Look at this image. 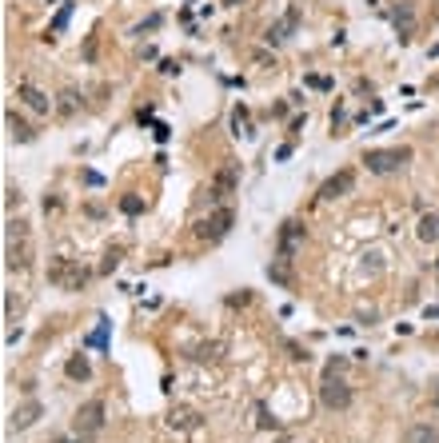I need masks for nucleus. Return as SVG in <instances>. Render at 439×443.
<instances>
[{
	"label": "nucleus",
	"mask_w": 439,
	"mask_h": 443,
	"mask_svg": "<svg viewBox=\"0 0 439 443\" xmlns=\"http://www.w3.org/2000/svg\"><path fill=\"white\" fill-rule=\"evenodd\" d=\"M120 212H124V216H140V212H144V200H140V196H120Z\"/></svg>",
	"instance_id": "a878e982"
},
{
	"label": "nucleus",
	"mask_w": 439,
	"mask_h": 443,
	"mask_svg": "<svg viewBox=\"0 0 439 443\" xmlns=\"http://www.w3.org/2000/svg\"><path fill=\"white\" fill-rule=\"evenodd\" d=\"M232 136H248V140L256 136V132H252V120H248V108H244V104H236V108H232Z\"/></svg>",
	"instance_id": "4be33fe9"
},
{
	"label": "nucleus",
	"mask_w": 439,
	"mask_h": 443,
	"mask_svg": "<svg viewBox=\"0 0 439 443\" xmlns=\"http://www.w3.org/2000/svg\"><path fill=\"white\" fill-rule=\"evenodd\" d=\"M224 4H244V0H224Z\"/></svg>",
	"instance_id": "e433bc0d"
},
{
	"label": "nucleus",
	"mask_w": 439,
	"mask_h": 443,
	"mask_svg": "<svg viewBox=\"0 0 439 443\" xmlns=\"http://www.w3.org/2000/svg\"><path fill=\"white\" fill-rule=\"evenodd\" d=\"M4 120H8V136H12L17 144H33V140H36V132H33L28 124H24V120H20V116H17L12 108H8V116H4Z\"/></svg>",
	"instance_id": "2eb2a0df"
},
{
	"label": "nucleus",
	"mask_w": 439,
	"mask_h": 443,
	"mask_svg": "<svg viewBox=\"0 0 439 443\" xmlns=\"http://www.w3.org/2000/svg\"><path fill=\"white\" fill-rule=\"evenodd\" d=\"M411 28H415V12H411V4H399L395 8V32H399V40H411Z\"/></svg>",
	"instance_id": "6ab92c4d"
},
{
	"label": "nucleus",
	"mask_w": 439,
	"mask_h": 443,
	"mask_svg": "<svg viewBox=\"0 0 439 443\" xmlns=\"http://www.w3.org/2000/svg\"><path fill=\"white\" fill-rule=\"evenodd\" d=\"M268 280L279 287H292V264H288V260H272V264H268Z\"/></svg>",
	"instance_id": "412c9836"
},
{
	"label": "nucleus",
	"mask_w": 439,
	"mask_h": 443,
	"mask_svg": "<svg viewBox=\"0 0 439 443\" xmlns=\"http://www.w3.org/2000/svg\"><path fill=\"white\" fill-rule=\"evenodd\" d=\"M320 403H324L327 412H347L352 403H356V392H352V383L343 380L336 364H327L324 380H320Z\"/></svg>",
	"instance_id": "f03ea898"
},
{
	"label": "nucleus",
	"mask_w": 439,
	"mask_h": 443,
	"mask_svg": "<svg viewBox=\"0 0 439 443\" xmlns=\"http://www.w3.org/2000/svg\"><path fill=\"white\" fill-rule=\"evenodd\" d=\"M8 260H4V268L8 271H28V264H33V260H28V256H33V248H28V236H20V240H8Z\"/></svg>",
	"instance_id": "f8f14e48"
},
{
	"label": "nucleus",
	"mask_w": 439,
	"mask_h": 443,
	"mask_svg": "<svg viewBox=\"0 0 439 443\" xmlns=\"http://www.w3.org/2000/svg\"><path fill=\"white\" fill-rule=\"evenodd\" d=\"M160 20H164L160 12H152V16H148V20H144V24L136 28V36H140V32H152V28H160Z\"/></svg>",
	"instance_id": "c85d7f7f"
},
{
	"label": "nucleus",
	"mask_w": 439,
	"mask_h": 443,
	"mask_svg": "<svg viewBox=\"0 0 439 443\" xmlns=\"http://www.w3.org/2000/svg\"><path fill=\"white\" fill-rule=\"evenodd\" d=\"M80 100H84V96L76 92V88H64V92H60V104H56V116H76Z\"/></svg>",
	"instance_id": "5701e85b"
},
{
	"label": "nucleus",
	"mask_w": 439,
	"mask_h": 443,
	"mask_svg": "<svg viewBox=\"0 0 439 443\" xmlns=\"http://www.w3.org/2000/svg\"><path fill=\"white\" fill-rule=\"evenodd\" d=\"M431 408L439 412V380H436V392H431Z\"/></svg>",
	"instance_id": "c9c22d12"
},
{
	"label": "nucleus",
	"mask_w": 439,
	"mask_h": 443,
	"mask_svg": "<svg viewBox=\"0 0 439 443\" xmlns=\"http://www.w3.org/2000/svg\"><path fill=\"white\" fill-rule=\"evenodd\" d=\"M284 351H288V360H295V364H308V360H311L308 348H300L295 340H284Z\"/></svg>",
	"instance_id": "bb28decb"
},
{
	"label": "nucleus",
	"mask_w": 439,
	"mask_h": 443,
	"mask_svg": "<svg viewBox=\"0 0 439 443\" xmlns=\"http://www.w3.org/2000/svg\"><path fill=\"white\" fill-rule=\"evenodd\" d=\"M404 443H439V428H431V424H411V428L404 431Z\"/></svg>",
	"instance_id": "f3484780"
},
{
	"label": "nucleus",
	"mask_w": 439,
	"mask_h": 443,
	"mask_svg": "<svg viewBox=\"0 0 439 443\" xmlns=\"http://www.w3.org/2000/svg\"><path fill=\"white\" fill-rule=\"evenodd\" d=\"M160 72H164V76H176L180 64H176V60H160Z\"/></svg>",
	"instance_id": "473e14b6"
},
{
	"label": "nucleus",
	"mask_w": 439,
	"mask_h": 443,
	"mask_svg": "<svg viewBox=\"0 0 439 443\" xmlns=\"http://www.w3.org/2000/svg\"><path fill=\"white\" fill-rule=\"evenodd\" d=\"M436 271H439V260H436Z\"/></svg>",
	"instance_id": "58836bf2"
},
{
	"label": "nucleus",
	"mask_w": 439,
	"mask_h": 443,
	"mask_svg": "<svg viewBox=\"0 0 439 443\" xmlns=\"http://www.w3.org/2000/svg\"><path fill=\"white\" fill-rule=\"evenodd\" d=\"M49 280L52 284H60V287H68V292H80V287L92 280V271L80 268L76 260H56V264L49 268Z\"/></svg>",
	"instance_id": "6e6552de"
},
{
	"label": "nucleus",
	"mask_w": 439,
	"mask_h": 443,
	"mask_svg": "<svg viewBox=\"0 0 439 443\" xmlns=\"http://www.w3.org/2000/svg\"><path fill=\"white\" fill-rule=\"evenodd\" d=\"M116 264H120V252H108V256H104V268H100V271H116Z\"/></svg>",
	"instance_id": "2f4dec72"
},
{
	"label": "nucleus",
	"mask_w": 439,
	"mask_h": 443,
	"mask_svg": "<svg viewBox=\"0 0 439 443\" xmlns=\"http://www.w3.org/2000/svg\"><path fill=\"white\" fill-rule=\"evenodd\" d=\"M64 376L72 383H88V380H92V364H88V356H72V360L64 364Z\"/></svg>",
	"instance_id": "4468645a"
},
{
	"label": "nucleus",
	"mask_w": 439,
	"mask_h": 443,
	"mask_svg": "<svg viewBox=\"0 0 439 443\" xmlns=\"http://www.w3.org/2000/svg\"><path fill=\"white\" fill-rule=\"evenodd\" d=\"M256 428L260 431H276L279 428V419L268 412V403H256Z\"/></svg>",
	"instance_id": "393cba45"
},
{
	"label": "nucleus",
	"mask_w": 439,
	"mask_h": 443,
	"mask_svg": "<svg viewBox=\"0 0 439 443\" xmlns=\"http://www.w3.org/2000/svg\"><path fill=\"white\" fill-rule=\"evenodd\" d=\"M224 303H228V308H244V303H252V292H248V287H240V292H232Z\"/></svg>",
	"instance_id": "cd10ccee"
},
{
	"label": "nucleus",
	"mask_w": 439,
	"mask_h": 443,
	"mask_svg": "<svg viewBox=\"0 0 439 443\" xmlns=\"http://www.w3.org/2000/svg\"><path fill=\"white\" fill-rule=\"evenodd\" d=\"M192 360L196 364H220V360H224V344H220V340H208V344H200V348L192 351Z\"/></svg>",
	"instance_id": "dca6fc26"
},
{
	"label": "nucleus",
	"mask_w": 439,
	"mask_h": 443,
	"mask_svg": "<svg viewBox=\"0 0 439 443\" xmlns=\"http://www.w3.org/2000/svg\"><path fill=\"white\" fill-rule=\"evenodd\" d=\"M276 443H288V440H276Z\"/></svg>",
	"instance_id": "4c0bfd02"
},
{
	"label": "nucleus",
	"mask_w": 439,
	"mask_h": 443,
	"mask_svg": "<svg viewBox=\"0 0 439 443\" xmlns=\"http://www.w3.org/2000/svg\"><path fill=\"white\" fill-rule=\"evenodd\" d=\"M295 28H300V4H288V8H284V16L268 24V32H264V44H268V48L288 44V40L295 36Z\"/></svg>",
	"instance_id": "0eeeda50"
},
{
	"label": "nucleus",
	"mask_w": 439,
	"mask_h": 443,
	"mask_svg": "<svg viewBox=\"0 0 439 443\" xmlns=\"http://www.w3.org/2000/svg\"><path fill=\"white\" fill-rule=\"evenodd\" d=\"M72 8H76L72 0H64V4H60V12L52 16V24H49V32H44V40H56V36L68 28V20H72Z\"/></svg>",
	"instance_id": "a211bd4d"
},
{
	"label": "nucleus",
	"mask_w": 439,
	"mask_h": 443,
	"mask_svg": "<svg viewBox=\"0 0 439 443\" xmlns=\"http://www.w3.org/2000/svg\"><path fill=\"white\" fill-rule=\"evenodd\" d=\"M40 415H44V403L28 396L24 403H20V408H12V415H8V428H12V431H28L36 419H40Z\"/></svg>",
	"instance_id": "9b49d317"
},
{
	"label": "nucleus",
	"mask_w": 439,
	"mask_h": 443,
	"mask_svg": "<svg viewBox=\"0 0 439 443\" xmlns=\"http://www.w3.org/2000/svg\"><path fill=\"white\" fill-rule=\"evenodd\" d=\"M84 180H88L92 188H100V184H104V176H100V172H84Z\"/></svg>",
	"instance_id": "f704fd0d"
},
{
	"label": "nucleus",
	"mask_w": 439,
	"mask_h": 443,
	"mask_svg": "<svg viewBox=\"0 0 439 443\" xmlns=\"http://www.w3.org/2000/svg\"><path fill=\"white\" fill-rule=\"evenodd\" d=\"M304 240H308L304 220H284V224H279V236H276V260H288V264H292Z\"/></svg>",
	"instance_id": "423d86ee"
},
{
	"label": "nucleus",
	"mask_w": 439,
	"mask_h": 443,
	"mask_svg": "<svg viewBox=\"0 0 439 443\" xmlns=\"http://www.w3.org/2000/svg\"><path fill=\"white\" fill-rule=\"evenodd\" d=\"M308 84H311V88H320V92L332 88V80H327V76H308Z\"/></svg>",
	"instance_id": "7c9ffc66"
},
{
	"label": "nucleus",
	"mask_w": 439,
	"mask_h": 443,
	"mask_svg": "<svg viewBox=\"0 0 439 443\" xmlns=\"http://www.w3.org/2000/svg\"><path fill=\"white\" fill-rule=\"evenodd\" d=\"M236 188H240V164L236 160H224L220 168H216V176L208 180V204L216 208V204H224L228 196H236Z\"/></svg>",
	"instance_id": "39448f33"
},
{
	"label": "nucleus",
	"mask_w": 439,
	"mask_h": 443,
	"mask_svg": "<svg viewBox=\"0 0 439 443\" xmlns=\"http://www.w3.org/2000/svg\"><path fill=\"white\" fill-rule=\"evenodd\" d=\"M108 328H112V324H108V316H100L96 319V332L88 335V348H100V351L108 348Z\"/></svg>",
	"instance_id": "b1692460"
},
{
	"label": "nucleus",
	"mask_w": 439,
	"mask_h": 443,
	"mask_svg": "<svg viewBox=\"0 0 439 443\" xmlns=\"http://www.w3.org/2000/svg\"><path fill=\"white\" fill-rule=\"evenodd\" d=\"M168 428L188 435V431H200V428H204V415L192 412V408H172V412H168Z\"/></svg>",
	"instance_id": "ddd939ff"
},
{
	"label": "nucleus",
	"mask_w": 439,
	"mask_h": 443,
	"mask_svg": "<svg viewBox=\"0 0 439 443\" xmlns=\"http://www.w3.org/2000/svg\"><path fill=\"white\" fill-rule=\"evenodd\" d=\"M252 60H256V64H272V68H276V56H268V52H256Z\"/></svg>",
	"instance_id": "72a5a7b5"
},
{
	"label": "nucleus",
	"mask_w": 439,
	"mask_h": 443,
	"mask_svg": "<svg viewBox=\"0 0 439 443\" xmlns=\"http://www.w3.org/2000/svg\"><path fill=\"white\" fill-rule=\"evenodd\" d=\"M363 164L372 176H391V172H404L411 164V148H368L363 152Z\"/></svg>",
	"instance_id": "20e7f679"
},
{
	"label": "nucleus",
	"mask_w": 439,
	"mask_h": 443,
	"mask_svg": "<svg viewBox=\"0 0 439 443\" xmlns=\"http://www.w3.org/2000/svg\"><path fill=\"white\" fill-rule=\"evenodd\" d=\"M356 188V168H340V172H332L320 184V200H340V196H347V192Z\"/></svg>",
	"instance_id": "9d476101"
},
{
	"label": "nucleus",
	"mask_w": 439,
	"mask_h": 443,
	"mask_svg": "<svg viewBox=\"0 0 439 443\" xmlns=\"http://www.w3.org/2000/svg\"><path fill=\"white\" fill-rule=\"evenodd\" d=\"M17 100L28 112H36V116H49V112H56V104L49 100V92H40L33 80H20V84H17Z\"/></svg>",
	"instance_id": "1a4fd4ad"
},
{
	"label": "nucleus",
	"mask_w": 439,
	"mask_h": 443,
	"mask_svg": "<svg viewBox=\"0 0 439 443\" xmlns=\"http://www.w3.org/2000/svg\"><path fill=\"white\" fill-rule=\"evenodd\" d=\"M415 236H420L423 244H439V216H436V212L420 216V228H415Z\"/></svg>",
	"instance_id": "aec40b11"
},
{
	"label": "nucleus",
	"mask_w": 439,
	"mask_h": 443,
	"mask_svg": "<svg viewBox=\"0 0 439 443\" xmlns=\"http://www.w3.org/2000/svg\"><path fill=\"white\" fill-rule=\"evenodd\" d=\"M17 204H20V188L8 184V188H4V208H17Z\"/></svg>",
	"instance_id": "c756f323"
},
{
	"label": "nucleus",
	"mask_w": 439,
	"mask_h": 443,
	"mask_svg": "<svg viewBox=\"0 0 439 443\" xmlns=\"http://www.w3.org/2000/svg\"><path fill=\"white\" fill-rule=\"evenodd\" d=\"M232 224H236V208H232V204H216L204 220L196 224V240H204V244H220V240L232 232Z\"/></svg>",
	"instance_id": "7ed1b4c3"
},
{
	"label": "nucleus",
	"mask_w": 439,
	"mask_h": 443,
	"mask_svg": "<svg viewBox=\"0 0 439 443\" xmlns=\"http://www.w3.org/2000/svg\"><path fill=\"white\" fill-rule=\"evenodd\" d=\"M104 419H108V403L104 399H84L80 408H76V415H72V431H76V440L80 443H92L104 431Z\"/></svg>",
	"instance_id": "f257e3e1"
}]
</instances>
